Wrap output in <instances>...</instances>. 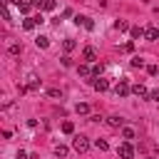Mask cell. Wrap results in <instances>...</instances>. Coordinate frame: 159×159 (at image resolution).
<instances>
[{
	"mask_svg": "<svg viewBox=\"0 0 159 159\" xmlns=\"http://www.w3.org/2000/svg\"><path fill=\"white\" fill-rule=\"evenodd\" d=\"M77 72H80L82 77H89V75H92V70H89L87 65H80V67H77Z\"/></svg>",
	"mask_w": 159,
	"mask_h": 159,
	"instance_id": "obj_20",
	"label": "cell"
},
{
	"mask_svg": "<svg viewBox=\"0 0 159 159\" xmlns=\"http://www.w3.org/2000/svg\"><path fill=\"white\" fill-rule=\"evenodd\" d=\"M132 92H134L137 97H149V89H147L142 82H139V84H134V87H132Z\"/></svg>",
	"mask_w": 159,
	"mask_h": 159,
	"instance_id": "obj_9",
	"label": "cell"
},
{
	"mask_svg": "<svg viewBox=\"0 0 159 159\" xmlns=\"http://www.w3.org/2000/svg\"><path fill=\"white\" fill-rule=\"evenodd\" d=\"M117 154H119L122 159H132V157H134V147H132L129 142H122L119 149H117Z\"/></svg>",
	"mask_w": 159,
	"mask_h": 159,
	"instance_id": "obj_2",
	"label": "cell"
},
{
	"mask_svg": "<svg viewBox=\"0 0 159 159\" xmlns=\"http://www.w3.org/2000/svg\"><path fill=\"white\" fill-rule=\"evenodd\" d=\"M144 37H147V40H159V27H147Z\"/></svg>",
	"mask_w": 159,
	"mask_h": 159,
	"instance_id": "obj_11",
	"label": "cell"
},
{
	"mask_svg": "<svg viewBox=\"0 0 159 159\" xmlns=\"http://www.w3.org/2000/svg\"><path fill=\"white\" fill-rule=\"evenodd\" d=\"M122 50H124V52H132V50H134V42H124Z\"/></svg>",
	"mask_w": 159,
	"mask_h": 159,
	"instance_id": "obj_26",
	"label": "cell"
},
{
	"mask_svg": "<svg viewBox=\"0 0 159 159\" xmlns=\"http://www.w3.org/2000/svg\"><path fill=\"white\" fill-rule=\"evenodd\" d=\"M30 2H32V5H37V7H42V5H45V0H30Z\"/></svg>",
	"mask_w": 159,
	"mask_h": 159,
	"instance_id": "obj_30",
	"label": "cell"
},
{
	"mask_svg": "<svg viewBox=\"0 0 159 159\" xmlns=\"http://www.w3.org/2000/svg\"><path fill=\"white\" fill-rule=\"evenodd\" d=\"M17 159H27V154H25V152L20 149V152H17Z\"/></svg>",
	"mask_w": 159,
	"mask_h": 159,
	"instance_id": "obj_31",
	"label": "cell"
},
{
	"mask_svg": "<svg viewBox=\"0 0 159 159\" xmlns=\"http://www.w3.org/2000/svg\"><path fill=\"white\" fill-rule=\"evenodd\" d=\"M67 152H70V149H67L65 144H57V147H55V157H60V159H65V157H67Z\"/></svg>",
	"mask_w": 159,
	"mask_h": 159,
	"instance_id": "obj_12",
	"label": "cell"
},
{
	"mask_svg": "<svg viewBox=\"0 0 159 159\" xmlns=\"http://www.w3.org/2000/svg\"><path fill=\"white\" fill-rule=\"evenodd\" d=\"M35 25H37V20H35V17H25V20H22V27H25V30H32Z\"/></svg>",
	"mask_w": 159,
	"mask_h": 159,
	"instance_id": "obj_17",
	"label": "cell"
},
{
	"mask_svg": "<svg viewBox=\"0 0 159 159\" xmlns=\"http://www.w3.org/2000/svg\"><path fill=\"white\" fill-rule=\"evenodd\" d=\"M92 87H94L97 92H107V89H109V80H107V77H94V80H92Z\"/></svg>",
	"mask_w": 159,
	"mask_h": 159,
	"instance_id": "obj_4",
	"label": "cell"
},
{
	"mask_svg": "<svg viewBox=\"0 0 159 159\" xmlns=\"http://www.w3.org/2000/svg\"><path fill=\"white\" fill-rule=\"evenodd\" d=\"M132 67H144V60H142V57H134V60H132Z\"/></svg>",
	"mask_w": 159,
	"mask_h": 159,
	"instance_id": "obj_25",
	"label": "cell"
},
{
	"mask_svg": "<svg viewBox=\"0 0 159 159\" xmlns=\"http://www.w3.org/2000/svg\"><path fill=\"white\" fill-rule=\"evenodd\" d=\"M149 99H154V102H159V89H152V92H149Z\"/></svg>",
	"mask_w": 159,
	"mask_h": 159,
	"instance_id": "obj_28",
	"label": "cell"
},
{
	"mask_svg": "<svg viewBox=\"0 0 159 159\" xmlns=\"http://www.w3.org/2000/svg\"><path fill=\"white\" fill-rule=\"evenodd\" d=\"M75 22H77V25H84L87 30H94V22H92L89 17H84V15H77V17H75Z\"/></svg>",
	"mask_w": 159,
	"mask_h": 159,
	"instance_id": "obj_7",
	"label": "cell"
},
{
	"mask_svg": "<svg viewBox=\"0 0 159 159\" xmlns=\"http://www.w3.org/2000/svg\"><path fill=\"white\" fill-rule=\"evenodd\" d=\"M20 50H22L20 42H10V45H7V52H10V55H20Z\"/></svg>",
	"mask_w": 159,
	"mask_h": 159,
	"instance_id": "obj_15",
	"label": "cell"
},
{
	"mask_svg": "<svg viewBox=\"0 0 159 159\" xmlns=\"http://www.w3.org/2000/svg\"><path fill=\"white\" fill-rule=\"evenodd\" d=\"M82 57H84L87 62H94V60H97V52H94V47H84V50H82Z\"/></svg>",
	"mask_w": 159,
	"mask_h": 159,
	"instance_id": "obj_8",
	"label": "cell"
},
{
	"mask_svg": "<svg viewBox=\"0 0 159 159\" xmlns=\"http://www.w3.org/2000/svg\"><path fill=\"white\" fill-rule=\"evenodd\" d=\"M47 94H50V97H55V99H57V97H62V92H60V89H47Z\"/></svg>",
	"mask_w": 159,
	"mask_h": 159,
	"instance_id": "obj_27",
	"label": "cell"
},
{
	"mask_svg": "<svg viewBox=\"0 0 159 159\" xmlns=\"http://www.w3.org/2000/svg\"><path fill=\"white\" fill-rule=\"evenodd\" d=\"M62 132H65V134H72V132H75V124H72V122H62Z\"/></svg>",
	"mask_w": 159,
	"mask_h": 159,
	"instance_id": "obj_22",
	"label": "cell"
},
{
	"mask_svg": "<svg viewBox=\"0 0 159 159\" xmlns=\"http://www.w3.org/2000/svg\"><path fill=\"white\" fill-rule=\"evenodd\" d=\"M114 27H117L119 32H127V30H132V27H129V25H127L124 20H117V22H114Z\"/></svg>",
	"mask_w": 159,
	"mask_h": 159,
	"instance_id": "obj_18",
	"label": "cell"
},
{
	"mask_svg": "<svg viewBox=\"0 0 159 159\" xmlns=\"http://www.w3.org/2000/svg\"><path fill=\"white\" fill-rule=\"evenodd\" d=\"M102 72H104V65H94V67H92V75H94V77H102Z\"/></svg>",
	"mask_w": 159,
	"mask_h": 159,
	"instance_id": "obj_23",
	"label": "cell"
},
{
	"mask_svg": "<svg viewBox=\"0 0 159 159\" xmlns=\"http://www.w3.org/2000/svg\"><path fill=\"white\" fill-rule=\"evenodd\" d=\"M25 87H27L30 92H37V89H40V80H37L35 75H27V84H25Z\"/></svg>",
	"mask_w": 159,
	"mask_h": 159,
	"instance_id": "obj_6",
	"label": "cell"
},
{
	"mask_svg": "<svg viewBox=\"0 0 159 159\" xmlns=\"http://www.w3.org/2000/svg\"><path fill=\"white\" fill-rule=\"evenodd\" d=\"M75 109H77V114H87V112H89V104H84V102H80V104H77Z\"/></svg>",
	"mask_w": 159,
	"mask_h": 159,
	"instance_id": "obj_21",
	"label": "cell"
},
{
	"mask_svg": "<svg viewBox=\"0 0 159 159\" xmlns=\"http://www.w3.org/2000/svg\"><path fill=\"white\" fill-rule=\"evenodd\" d=\"M129 92H132L129 82H127V80H119V82H117V87H114V94H117V97H127Z\"/></svg>",
	"mask_w": 159,
	"mask_h": 159,
	"instance_id": "obj_3",
	"label": "cell"
},
{
	"mask_svg": "<svg viewBox=\"0 0 159 159\" xmlns=\"http://www.w3.org/2000/svg\"><path fill=\"white\" fill-rule=\"evenodd\" d=\"M62 47H65V52H72V50H75V47H77V42H75V40H72V37H67V40H65V42H62Z\"/></svg>",
	"mask_w": 159,
	"mask_h": 159,
	"instance_id": "obj_14",
	"label": "cell"
},
{
	"mask_svg": "<svg viewBox=\"0 0 159 159\" xmlns=\"http://www.w3.org/2000/svg\"><path fill=\"white\" fill-rule=\"evenodd\" d=\"M55 7H57V2H55V0H45V5H42V10H47V12H50V10H55Z\"/></svg>",
	"mask_w": 159,
	"mask_h": 159,
	"instance_id": "obj_24",
	"label": "cell"
},
{
	"mask_svg": "<svg viewBox=\"0 0 159 159\" xmlns=\"http://www.w3.org/2000/svg\"><path fill=\"white\" fill-rule=\"evenodd\" d=\"M35 45L45 50V47H50V37H45V35H37V37H35Z\"/></svg>",
	"mask_w": 159,
	"mask_h": 159,
	"instance_id": "obj_10",
	"label": "cell"
},
{
	"mask_svg": "<svg viewBox=\"0 0 159 159\" xmlns=\"http://www.w3.org/2000/svg\"><path fill=\"white\" fill-rule=\"evenodd\" d=\"M122 137H124V139L129 142V139H134L137 134H134V129H132V127H122Z\"/></svg>",
	"mask_w": 159,
	"mask_h": 159,
	"instance_id": "obj_16",
	"label": "cell"
},
{
	"mask_svg": "<svg viewBox=\"0 0 159 159\" xmlns=\"http://www.w3.org/2000/svg\"><path fill=\"white\" fill-rule=\"evenodd\" d=\"M107 124H109L112 129H122V127H124V119L117 117V114H112V117H107Z\"/></svg>",
	"mask_w": 159,
	"mask_h": 159,
	"instance_id": "obj_5",
	"label": "cell"
},
{
	"mask_svg": "<svg viewBox=\"0 0 159 159\" xmlns=\"http://www.w3.org/2000/svg\"><path fill=\"white\" fill-rule=\"evenodd\" d=\"M94 147H97L99 152H107V149H109V144H107L104 139H94Z\"/></svg>",
	"mask_w": 159,
	"mask_h": 159,
	"instance_id": "obj_19",
	"label": "cell"
},
{
	"mask_svg": "<svg viewBox=\"0 0 159 159\" xmlns=\"http://www.w3.org/2000/svg\"><path fill=\"white\" fill-rule=\"evenodd\" d=\"M129 32H132V37H137V40H139V37H144V32H147V30H144V27H139V25H134Z\"/></svg>",
	"mask_w": 159,
	"mask_h": 159,
	"instance_id": "obj_13",
	"label": "cell"
},
{
	"mask_svg": "<svg viewBox=\"0 0 159 159\" xmlns=\"http://www.w3.org/2000/svg\"><path fill=\"white\" fill-rule=\"evenodd\" d=\"M72 149H75L77 154H84V152L89 149V139H87V137H82V134H77V137L72 139Z\"/></svg>",
	"mask_w": 159,
	"mask_h": 159,
	"instance_id": "obj_1",
	"label": "cell"
},
{
	"mask_svg": "<svg viewBox=\"0 0 159 159\" xmlns=\"http://www.w3.org/2000/svg\"><path fill=\"white\" fill-rule=\"evenodd\" d=\"M147 72H149V75H157V72H159V67H157V65H149V67H147Z\"/></svg>",
	"mask_w": 159,
	"mask_h": 159,
	"instance_id": "obj_29",
	"label": "cell"
}]
</instances>
